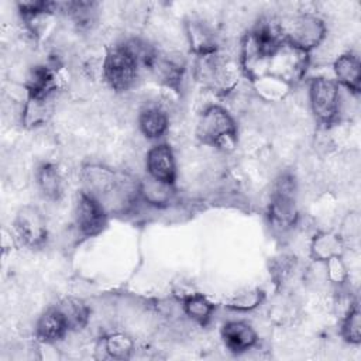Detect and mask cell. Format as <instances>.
I'll return each mask as SVG.
<instances>
[{
	"label": "cell",
	"instance_id": "1",
	"mask_svg": "<svg viewBox=\"0 0 361 361\" xmlns=\"http://www.w3.org/2000/svg\"><path fill=\"white\" fill-rule=\"evenodd\" d=\"M309 65V52L282 39L267 61L265 76L292 85L299 82Z\"/></svg>",
	"mask_w": 361,
	"mask_h": 361
},
{
	"label": "cell",
	"instance_id": "2",
	"mask_svg": "<svg viewBox=\"0 0 361 361\" xmlns=\"http://www.w3.org/2000/svg\"><path fill=\"white\" fill-rule=\"evenodd\" d=\"M295 195L296 183L293 176L290 173L279 175L272 186L268 206V220L272 228L286 231L296 224L298 207Z\"/></svg>",
	"mask_w": 361,
	"mask_h": 361
},
{
	"label": "cell",
	"instance_id": "3",
	"mask_svg": "<svg viewBox=\"0 0 361 361\" xmlns=\"http://www.w3.org/2000/svg\"><path fill=\"white\" fill-rule=\"evenodd\" d=\"M138 69L140 62L127 42L110 48L102 66L104 80L117 92L127 90L134 85Z\"/></svg>",
	"mask_w": 361,
	"mask_h": 361
},
{
	"label": "cell",
	"instance_id": "4",
	"mask_svg": "<svg viewBox=\"0 0 361 361\" xmlns=\"http://www.w3.org/2000/svg\"><path fill=\"white\" fill-rule=\"evenodd\" d=\"M237 127L227 110L220 106L206 107L196 126L197 138L214 147H224L227 142H234Z\"/></svg>",
	"mask_w": 361,
	"mask_h": 361
},
{
	"label": "cell",
	"instance_id": "5",
	"mask_svg": "<svg viewBox=\"0 0 361 361\" xmlns=\"http://www.w3.org/2000/svg\"><path fill=\"white\" fill-rule=\"evenodd\" d=\"M310 106L316 118L323 124L336 120L340 109V92L337 82L329 78H314L309 87Z\"/></svg>",
	"mask_w": 361,
	"mask_h": 361
},
{
	"label": "cell",
	"instance_id": "6",
	"mask_svg": "<svg viewBox=\"0 0 361 361\" xmlns=\"http://www.w3.org/2000/svg\"><path fill=\"white\" fill-rule=\"evenodd\" d=\"M279 30L283 39L307 52L312 48L317 47L326 34V27L323 21L312 14L299 16L286 28L279 27Z\"/></svg>",
	"mask_w": 361,
	"mask_h": 361
},
{
	"label": "cell",
	"instance_id": "7",
	"mask_svg": "<svg viewBox=\"0 0 361 361\" xmlns=\"http://www.w3.org/2000/svg\"><path fill=\"white\" fill-rule=\"evenodd\" d=\"M107 226V212L87 192H82L76 204V227L83 237L97 235Z\"/></svg>",
	"mask_w": 361,
	"mask_h": 361
},
{
	"label": "cell",
	"instance_id": "8",
	"mask_svg": "<svg viewBox=\"0 0 361 361\" xmlns=\"http://www.w3.org/2000/svg\"><path fill=\"white\" fill-rule=\"evenodd\" d=\"M14 226L21 240L30 247H39L47 240L45 217L37 207L24 206L20 209Z\"/></svg>",
	"mask_w": 361,
	"mask_h": 361
},
{
	"label": "cell",
	"instance_id": "9",
	"mask_svg": "<svg viewBox=\"0 0 361 361\" xmlns=\"http://www.w3.org/2000/svg\"><path fill=\"white\" fill-rule=\"evenodd\" d=\"M147 171L149 176L173 185L176 178V165L173 152L169 145L158 144L148 151Z\"/></svg>",
	"mask_w": 361,
	"mask_h": 361
},
{
	"label": "cell",
	"instance_id": "10",
	"mask_svg": "<svg viewBox=\"0 0 361 361\" xmlns=\"http://www.w3.org/2000/svg\"><path fill=\"white\" fill-rule=\"evenodd\" d=\"M221 337L226 347L233 353L250 350L257 343V334L252 327L244 322H228L221 329Z\"/></svg>",
	"mask_w": 361,
	"mask_h": 361
},
{
	"label": "cell",
	"instance_id": "11",
	"mask_svg": "<svg viewBox=\"0 0 361 361\" xmlns=\"http://www.w3.org/2000/svg\"><path fill=\"white\" fill-rule=\"evenodd\" d=\"M334 73L338 80L347 90L354 94L360 93L361 87V65L358 56L354 54H344L338 56L334 62Z\"/></svg>",
	"mask_w": 361,
	"mask_h": 361
},
{
	"label": "cell",
	"instance_id": "12",
	"mask_svg": "<svg viewBox=\"0 0 361 361\" xmlns=\"http://www.w3.org/2000/svg\"><path fill=\"white\" fill-rule=\"evenodd\" d=\"M344 251V240L341 235L323 231L314 235L310 244V255L313 259L327 262L331 258L341 257Z\"/></svg>",
	"mask_w": 361,
	"mask_h": 361
},
{
	"label": "cell",
	"instance_id": "13",
	"mask_svg": "<svg viewBox=\"0 0 361 361\" xmlns=\"http://www.w3.org/2000/svg\"><path fill=\"white\" fill-rule=\"evenodd\" d=\"M68 330L69 327L66 320L56 307L47 310L37 323V336L45 343H52L62 338Z\"/></svg>",
	"mask_w": 361,
	"mask_h": 361
},
{
	"label": "cell",
	"instance_id": "14",
	"mask_svg": "<svg viewBox=\"0 0 361 361\" xmlns=\"http://www.w3.org/2000/svg\"><path fill=\"white\" fill-rule=\"evenodd\" d=\"M138 126L147 138L157 140L161 138L168 128V116L161 107L151 106L140 113Z\"/></svg>",
	"mask_w": 361,
	"mask_h": 361
},
{
	"label": "cell",
	"instance_id": "15",
	"mask_svg": "<svg viewBox=\"0 0 361 361\" xmlns=\"http://www.w3.org/2000/svg\"><path fill=\"white\" fill-rule=\"evenodd\" d=\"M140 196L154 206H165L173 196V185L147 175L140 182Z\"/></svg>",
	"mask_w": 361,
	"mask_h": 361
},
{
	"label": "cell",
	"instance_id": "16",
	"mask_svg": "<svg viewBox=\"0 0 361 361\" xmlns=\"http://www.w3.org/2000/svg\"><path fill=\"white\" fill-rule=\"evenodd\" d=\"M186 32L192 49L199 56L216 54L214 34L200 21H190L186 25Z\"/></svg>",
	"mask_w": 361,
	"mask_h": 361
},
{
	"label": "cell",
	"instance_id": "17",
	"mask_svg": "<svg viewBox=\"0 0 361 361\" xmlns=\"http://www.w3.org/2000/svg\"><path fill=\"white\" fill-rule=\"evenodd\" d=\"M54 103L52 94L47 97H30L23 110V121L28 127H37L44 124L52 114Z\"/></svg>",
	"mask_w": 361,
	"mask_h": 361
},
{
	"label": "cell",
	"instance_id": "18",
	"mask_svg": "<svg viewBox=\"0 0 361 361\" xmlns=\"http://www.w3.org/2000/svg\"><path fill=\"white\" fill-rule=\"evenodd\" d=\"M37 182L45 197L52 200L59 199L62 193V182L58 169L52 164H44L38 168Z\"/></svg>",
	"mask_w": 361,
	"mask_h": 361
},
{
	"label": "cell",
	"instance_id": "19",
	"mask_svg": "<svg viewBox=\"0 0 361 361\" xmlns=\"http://www.w3.org/2000/svg\"><path fill=\"white\" fill-rule=\"evenodd\" d=\"M56 309L62 313L69 329L78 330V329H82L87 323L89 309L82 300L68 298V299L62 300L59 303V306H56Z\"/></svg>",
	"mask_w": 361,
	"mask_h": 361
},
{
	"label": "cell",
	"instance_id": "20",
	"mask_svg": "<svg viewBox=\"0 0 361 361\" xmlns=\"http://www.w3.org/2000/svg\"><path fill=\"white\" fill-rule=\"evenodd\" d=\"M182 303L183 312L193 320L199 322L200 324H204L214 310V305L200 293L186 295L182 299Z\"/></svg>",
	"mask_w": 361,
	"mask_h": 361
},
{
	"label": "cell",
	"instance_id": "21",
	"mask_svg": "<svg viewBox=\"0 0 361 361\" xmlns=\"http://www.w3.org/2000/svg\"><path fill=\"white\" fill-rule=\"evenodd\" d=\"M341 334L351 344H358L361 341V313L357 303L350 305V307L347 309L341 327Z\"/></svg>",
	"mask_w": 361,
	"mask_h": 361
},
{
	"label": "cell",
	"instance_id": "22",
	"mask_svg": "<svg viewBox=\"0 0 361 361\" xmlns=\"http://www.w3.org/2000/svg\"><path fill=\"white\" fill-rule=\"evenodd\" d=\"M104 347L113 358H128L134 350V343L128 336L114 333L106 338Z\"/></svg>",
	"mask_w": 361,
	"mask_h": 361
},
{
	"label": "cell",
	"instance_id": "23",
	"mask_svg": "<svg viewBox=\"0 0 361 361\" xmlns=\"http://www.w3.org/2000/svg\"><path fill=\"white\" fill-rule=\"evenodd\" d=\"M262 299H264V292L261 289L255 288V289H250V290L237 293L234 298L230 299L227 306L233 310L247 312V310L255 309L262 302Z\"/></svg>",
	"mask_w": 361,
	"mask_h": 361
},
{
	"label": "cell",
	"instance_id": "24",
	"mask_svg": "<svg viewBox=\"0 0 361 361\" xmlns=\"http://www.w3.org/2000/svg\"><path fill=\"white\" fill-rule=\"evenodd\" d=\"M293 268V261L289 257H281L276 261H274L272 265V278L276 281V283H282L292 272Z\"/></svg>",
	"mask_w": 361,
	"mask_h": 361
},
{
	"label": "cell",
	"instance_id": "25",
	"mask_svg": "<svg viewBox=\"0 0 361 361\" xmlns=\"http://www.w3.org/2000/svg\"><path fill=\"white\" fill-rule=\"evenodd\" d=\"M326 265H327V276L330 278V281H333L334 283H343L347 279V271L341 261V257L329 259Z\"/></svg>",
	"mask_w": 361,
	"mask_h": 361
}]
</instances>
